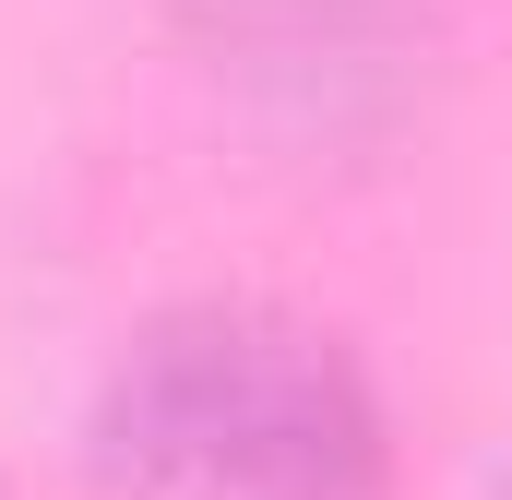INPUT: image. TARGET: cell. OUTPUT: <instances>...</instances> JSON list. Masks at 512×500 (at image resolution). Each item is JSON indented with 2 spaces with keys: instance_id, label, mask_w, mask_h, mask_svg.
<instances>
[{
  "instance_id": "1",
  "label": "cell",
  "mask_w": 512,
  "mask_h": 500,
  "mask_svg": "<svg viewBox=\"0 0 512 500\" xmlns=\"http://www.w3.org/2000/svg\"><path fill=\"white\" fill-rule=\"evenodd\" d=\"M96 477L120 500H382L393 417L310 310L191 298L108 358Z\"/></svg>"
},
{
  "instance_id": "2",
  "label": "cell",
  "mask_w": 512,
  "mask_h": 500,
  "mask_svg": "<svg viewBox=\"0 0 512 500\" xmlns=\"http://www.w3.org/2000/svg\"><path fill=\"white\" fill-rule=\"evenodd\" d=\"M489 500H512V453H501V489H489Z\"/></svg>"
}]
</instances>
